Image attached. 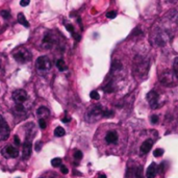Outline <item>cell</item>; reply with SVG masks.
I'll list each match as a JSON object with an SVG mask.
<instances>
[{
    "label": "cell",
    "mask_w": 178,
    "mask_h": 178,
    "mask_svg": "<svg viewBox=\"0 0 178 178\" xmlns=\"http://www.w3.org/2000/svg\"><path fill=\"white\" fill-rule=\"evenodd\" d=\"M43 45H44L45 48L47 49H50L53 45V41H52V39L50 38V36H46L43 40Z\"/></svg>",
    "instance_id": "18"
},
{
    "label": "cell",
    "mask_w": 178,
    "mask_h": 178,
    "mask_svg": "<svg viewBox=\"0 0 178 178\" xmlns=\"http://www.w3.org/2000/svg\"><path fill=\"white\" fill-rule=\"evenodd\" d=\"M116 16H117V13H116V12H108L106 14V17L108 19H114V18H116Z\"/></svg>",
    "instance_id": "31"
},
{
    "label": "cell",
    "mask_w": 178,
    "mask_h": 178,
    "mask_svg": "<svg viewBox=\"0 0 178 178\" xmlns=\"http://www.w3.org/2000/svg\"><path fill=\"white\" fill-rule=\"evenodd\" d=\"M158 99L159 95L156 91H150L147 94V101L150 104V106L152 108H157L158 107Z\"/></svg>",
    "instance_id": "9"
},
{
    "label": "cell",
    "mask_w": 178,
    "mask_h": 178,
    "mask_svg": "<svg viewBox=\"0 0 178 178\" xmlns=\"http://www.w3.org/2000/svg\"><path fill=\"white\" fill-rule=\"evenodd\" d=\"M9 137V127L6 121L0 115V141H4Z\"/></svg>",
    "instance_id": "7"
},
{
    "label": "cell",
    "mask_w": 178,
    "mask_h": 178,
    "mask_svg": "<svg viewBox=\"0 0 178 178\" xmlns=\"http://www.w3.org/2000/svg\"><path fill=\"white\" fill-rule=\"evenodd\" d=\"M36 133H37V129H36V126H35V123H32V122L28 123L26 125V140L25 141H30L31 142V140L36 137Z\"/></svg>",
    "instance_id": "12"
},
{
    "label": "cell",
    "mask_w": 178,
    "mask_h": 178,
    "mask_svg": "<svg viewBox=\"0 0 178 178\" xmlns=\"http://www.w3.org/2000/svg\"><path fill=\"white\" fill-rule=\"evenodd\" d=\"M150 122L152 124H156L157 122H158V117L156 115H153V116H151V118H150Z\"/></svg>",
    "instance_id": "32"
},
{
    "label": "cell",
    "mask_w": 178,
    "mask_h": 178,
    "mask_svg": "<svg viewBox=\"0 0 178 178\" xmlns=\"http://www.w3.org/2000/svg\"><path fill=\"white\" fill-rule=\"evenodd\" d=\"M15 112L17 114H24L25 112V107L23 106V104H16V106H15Z\"/></svg>",
    "instance_id": "21"
},
{
    "label": "cell",
    "mask_w": 178,
    "mask_h": 178,
    "mask_svg": "<svg viewBox=\"0 0 178 178\" xmlns=\"http://www.w3.org/2000/svg\"><path fill=\"white\" fill-rule=\"evenodd\" d=\"M103 112H104V110L102 108L101 105H99V104L94 105V106L91 107L90 110H89V112H87L85 119H87V121H89V122H95V121L99 120L101 117H103Z\"/></svg>",
    "instance_id": "3"
},
{
    "label": "cell",
    "mask_w": 178,
    "mask_h": 178,
    "mask_svg": "<svg viewBox=\"0 0 178 178\" xmlns=\"http://www.w3.org/2000/svg\"><path fill=\"white\" fill-rule=\"evenodd\" d=\"M17 21H18V23H20V24H22L23 26H25V27H27V28L29 27V23H28V21L26 20V18H25L22 13H20V14L18 15Z\"/></svg>",
    "instance_id": "16"
},
{
    "label": "cell",
    "mask_w": 178,
    "mask_h": 178,
    "mask_svg": "<svg viewBox=\"0 0 178 178\" xmlns=\"http://www.w3.org/2000/svg\"><path fill=\"white\" fill-rule=\"evenodd\" d=\"M74 158L77 160H80L82 158V152L80 150H76L74 152Z\"/></svg>",
    "instance_id": "28"
},
{
    "label": "cell",
    "mask_w": 178,
    "mask_h": 178,
    "mask_svg": "<svg viewBox=\"0 0 178 178\" xmlns=\"http://www.w3.org/2000/svg\"><path fill=\"white\" fill-rule=\"evenodd\" d=\"M154 156H155V157H159V156H162V154H164V150H162V149H155V150H154Z\"/></svg>",
    "instance_id": "29"
},
{
    "label": "cell",
    "mask_w": 178,
    "mask_h": 178,
    "mask_svg": "<svg viewBox=\"0 0 178 178\" xmlns=\"http://www.w3.org/2000/svg\"><path fill=\"white\" fill-rule=\"evenodd\" d=\"M60 172L63 173V174H68V172H69L68 168L65 167V166H60Z\"/></svg>",
    "instance_id": "35"
},
{
    "label": "cell",
    "mask_w": 178,
    "mask_h": 178,
    "mask_svg": "<svg viewBox=\"0 0 178 178\" xmlns=\"http://www.w3.org/2000/svg\"><path fill=\"white\" fill-rule=\"evenodd\" d=\"M13 99L18 104H22L27 100V93L24 90H16L13 93Z\"/></svg>",
    "instance_id": "10"
},
{
    "label": "cell",
    "mask_w": 178,
    "mask_h": 178,
    "mask_svg": "<svg viewBox=\"0 0 178 178\" xmlns=\"http://www.w3.org/2000/svg\"><path fill=\"white\" fill-rule=\"evenodd\" d=\"M37 115H38L39 117H41V119L47 118V117H49L50 116V112H49V110H48L47 107L40 106L38 110H37Z\"/></svg>",
    "instance_id": "15"
},
{
    "label": "cell",
    "mask_w": 178,
    "mask_h": 178,
    "mask_svg": "<svg viewBox=\"0 0 178 178\" xmlns=\"http://www.w3.org/2000/svg\"><path fill=\"white\" fill-rule=\"evenodd\" d=\"M149 69V63L148 60H144V58L137 56L135 58V65H134V74H139L141 76L145 77L147 76V72Z\"/></svg>",
    "instance_id": "2"
},
{
    "label": "cell",
    "mask_w": 178,
    "mask_h": 178,
    "mask_svg": "<svg viewBox=\"0 0 178 178\" xmlns=\"http://www.w3.org/2000/svg\"><path fill=\"white\" fill-rule=\"evenodd\" d=\"M152 146H153V140H151V139H148V140H146L145 142H143V144L141 145V148H140L141 154H142V155L147 154L149 151L151 150Z\"/></svg>",
    "instance_id": "13"
},
{
    "label": "cell",
    "mask_w": 178,
    "mask_h": 178,
    "mask_svg": "<svg viewBox=\"0 0 178 178\" xmlns=\"http://www.w3.org/2000/svg\"><path fill=\"white\" fill-rule=\"evenodd\" d=\"M156 173H157V166L155 162H152L148 167L146 171V177L147 178H155Z\"/></svg>",
    "instance_id": "14"
},
{
    "label": "cell",
    "mask_w": 178,
    "mask_h": 178,
    "mask_svg": "<svg viewBox=\"0 0 178 178\" xmlns=\"http://www.w3.org/2000/svg\"><path fill=\"white\" fill-rule=\"evenodd\" d=\"M173 70H174V74H175L176 78L178 79V58L174 60V64H173Z\"/></svg>",
    "instance_id": "24"
},
{
    "label": "cell",
    "mask_w": 178,
    "mask_h": 178,
    "mask_svg": "<svg viewBox=\"0 0 178 178\" xmlns=\"http://www.w3.org/2000/svg\"><path fill=\"white\" fill-rule=\"evenodd\" d=\"M90 97L92 99H94V100H98L100 98V95H99L98 92H96V91H92L90 93Z\"/></svg>",
    "instance_id": "26"
},
{
    "label": "cell",
    "mask_w": 178,
    "mask_h": 178,
    "mask_svg": "<svg viewBox=\"0 0 178 178\" xmlns=\"http://www.w3.org/2000/svg\"><path fill=\"white\" fill-rule=\"evenodd\" d=\"M0 15L3 17V19H9V18H11V13L8 11H5V9H3V11L0 12Z\"/></svg>",
    "instance_id": "25"
},
{
    "label": "cell",
    "mask_w": 178,
    "mask_h": 178,
    "mask_svg": "<svg viewBox=\"0 0 178 178\" xmlns=\"http://www.w3.org/2000/svg\"><path fill=\"white\" fill-rule=\"evenodd\" d=\"M36 67H37V70L39 71V73L44 74V73H47L49 70H51L52 63L47 56H40L37 60Z\"/></svg>",
    "instance_id": "4"
},
{
    "label": "cell",
    "mask_w": 178,
    "mask_h": 178,
    "mask_svg": "<svg viewBox=\"0 0 178 178\" xmlns=\"http://www.w3.org/2000/svg\"><path fill=\"white\" fill-rule=\"evenodd\" d=\"M134 177L135 178H144V174H143V168L141 166L134 170Z\"/></svg>",
    "instance_id": "20"
},
{
    "label": "cell",
    "mask_w": 178,
    "mask_h": 178,
    "mask_svg": "<svg viewBox=\"0 0 178 178\" xmlns=\"http://www.w3.org/2000/svg\"><path fill=\"white\" fill-rule=\"evenodd\" d=\"M14 141H15V144H16L17 146H20L21 142H20V137H18V135H15V137H14Z\"/></svg>",
    "instance_id": "36"
},
{
    "label": "cell",
    "mask_w": 178,
    "mask_h": 178,
    "mask_svg": "<svg viewBox=\"0 0 178 178\" xmlns=\"http://www.w3.org/2000/svg\"><path fill=\"white\" fill-rule=\"evenodd\" d=\"M51 164H52V167H54V168L60 167V166H62V158H58V157L53 158L51 160Z\"/></svg>",
    "instance_id": "22"
},
{
    "label": "cell",
    "mask_w": 178,
    "mask_h": 178,
    "mask_svg": "<svg viewBox=\"0 0 178 178\" xmlns=\"http://www.w3.org/2000/svg\"><path fill=\"white\" fill-rule=\"evenodd\" d=\"M32 152V143L30 141H25L24 145H23V151H22V157L23 159H28L31 155Z\"/></svg>",
    "instance_id": "11"
},
{
    "label": "cell",
    "mask_w": 178,
    "mask_h": 178,
    "mask_svg": "<svg viewBox=\"0 0 178 178\" xmlns=\"http://www.w3.org/2000/svg\"><path fill=\"white\" fill-rule=\"evenodd\" d=\"M103 142L105 146H108V147L117 146L120 142V133H119V131L115 128L107 129L106 131L104 132Z\"/></svg>",
    "instance_id": "1"
},
{
    "label": "cell",
    "mask_w": 178,
    "mask_h": 178,
    "mask_svg": "<svg viewBox=\"0 0 178 178\" xmlns=\"http://www.w3.org/2000/svg\"><path fill=\"white\" fill-rule=\"evenodd\" d=\"M66 134V131H65V129L63 128V127H56V128L54 129V135L55 137H64Z\"/></svg>",
    "instance_id": "19"
},
{
    "label": "cell",
    "mask_w": 178,
    "mask_h": 178,
    "mask_svg": "<svg viewBox=\"0 0 178 178\" xmlns=\"http://www.w3.org/2000/svg\"><path fill=\"white\" fill-rule=\"evenodd\" d=\"M122 68V64L119 62V60H114L112 62V70H120Z\"/></svg>",
    "instance_id": "23"
},
{
    "label": "cell",
    "mask_w": 178,
    "mask_h": 178,
    "mask_svg": "<svg viewBox=\"0 0 178 178\" xmlns=\"http://www.w3.org/2000/svg\"><path fill=\"white\" fill-rule=\"evenodd\" d=\"M41 147H42L41 141H39V142H37L36 144H35V150H36L37 152H39V151L41 150Z\"/></svg>",
    "instance_id": "33"
},
{
    "label": "cell",
    "mask_w": 178,
    "mask_h": 178,
    "mask_svg": "<svg viewBox=\"0 0 178 178\" xmlns=\"http://www.w3.org/2000/svg\"><path fill=\"white\" fill-rule=\"evenodd\" d=\"M66 28H67V30H69V31L72 33V35L75 32L74 31V26H73L72 24H66Z\"/></svg>",
    "instance_id": "34"
},
{
    "label": "cell",
    "mask_w": 178,
    "mask_h": 178,
    "mask_svg": "<svg viewBox=\"0 0 178 178\" xmlns=\"http://www.w3.org/2000/svg\"><path fill=\"white\" fill-rule=\"evenodd\" d=\"M20 4H21V6H26L29 4V1L28 0H22V1H20Z\"/></svg>",
    "instance_id": "37"
},
{
    "label": "cell",
    "mask_w": 178,
    "mask_h": 178,
    "mask_svg": "<svg viewBox=\"0 0 178 178\" xmlns=\"http://www.w3.org/2000/svg\"><path fill=\"white\" fill-rule=\"evenodd\" d=\"M56 68L58 69V71L60 72H64L67 70V66H66V63H65V60L60 58V60H56Z\"/></svg>",
    "instance_id": "17"
},
{
    "label": "cell",
    "mask_w": 178,
    "mask_h": 178,
    "mask_svg": "<svg viewBox=\"0 0 178 178\" xmlns=\"http://www.w3.org/2000/svg\"><path fill=\"white\" fill-rule=\"evenodd\" d=\"M112 116H114V112L110 110H104L103 112V117L104 118H110Z\"/></svg>",
    "instance_id": "27"
},
{
    "label": "cell",
    "mask_w": 178,
    "mask_h": 178,
    "mask_svg": "<svg viewBox=\"0 0 178 178\" xmlns=\"http://www.w3.org/2000/svg\"><path fill=\"white\" fill-rule=\"evenodd\" d=\"M70 121H71V118H70V117H66V118L63 119V122H64V123H69Z\"/></svg>",
    "instance_id": "38"
},
{
    "label": "cell",
    "mask_w": 178,
    "mask_h": 178,
    "mask_svg": "<svg viewBox=\"0 0 178 178\" xmlns=\"http://www.w3.org/2000/svg\"><path fill=\"white\" fill-rule=\"evenodd\" d=\"M1 153H2V155L4 156V157H6V158H17L18 155H19V151H18L17 148L13 147V146L8 145L2 149Z\"/></svg>",
    "instance_id": "8"
},
{
    "label": "cell",
    "mask_w": 178,
    "mask_h": 178,
    "mask_svg": "<svg viewBox=\"0 0 178 178\" xmlns=\"http://www.w3.org/2000/svg\"><path fill=\"white\" fill-rule=\"evenodd\" d=\"M174 76H175V74H174L171 70H166V71L162 72V75L159 76V80L162 82V85H167V87H171V85H175Z\"/></svg>",
    "instance_id": "6"
},
{
    "label": "cell",
    "mask_w": 178,
    "mask_h": 178,
    "mask_svg": "<svg viewBox=\"0 0 178 178\" xmlns=\"http://www.w3.org/2000/svg\"><path fill=\"white\" fill-rule=\"evenodd\" d=\"M39 126L41 129H45L46 128V121L44 119H40L39 120Z\"/></svg>",
    "instance_id": "30"
},
{
    "label": "cell",
    "mask_w": 178,
    "mask_h": 178,
    "mask_svg": "<svg viewBox=\"0 0 178 178\" xmlns=\"http://www.w3.org/2000/svg\"><path fill=\"white\" fill-rule=\"evenodd\" d=\"M14 58L20 64L28 63L31 60V53L28 51L26 48H18L16 51L13 53Z\"/></svg>",
    "instance_id": "5"
},
{
    "label": "cell",
    "mask_w": 178,
    "mask_h": 178,
    "mask_svg": "<svg viewBox=\"0 0 178 178\" xmlns=\"http://www.w3.org/2000/svg\"><path fill=\"white\" fill-rule=\"evenodd\" d=\"M98 178H106V175H104V174H99Z\"/></svg>",
    "instance_id": "39"
}]
</instances>
